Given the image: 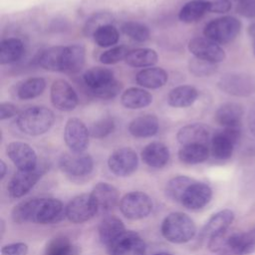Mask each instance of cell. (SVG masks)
<instances>
[{
    "label": "cell",
    "instance_id": "cell-35",
    "mask_svg": "<svg viewBox=\"0 0 255 255\" xmlns=\"http://www.w3.org/2000/svg\"><path fill=\"white\" fill-rule=\"evenodd\" d=\"M37 202H38V198L34 197V198L25 199L19 202L18 204H16L11 212L12 220L19 224L27 223V222L33 223Z\"/></svg>",
    "mask_w": 255,
    "mask_h": 255
},
{
    "label": "cell",
    "instance_id": "cell-43",
    "mask_svg": "<svg viewBox=\"0 0 255 255\" xmlns=\"http://www.w3.org/2000/svg\"><path fill=\"white\" fill-rule=\"evenodd\" d=\"M115 130V121L113 118L105 117L95 123L89 128V133L91 136L96 138H103L111 134Z\"/></svg>",
    "mask_w": 255,
    "mask_h": 255
},
{
    "label": "cell",
    "instance_id": "cell-46",
    "mask_svg": "<svg viewBox=\"0 0 255 255\" xmlns=\"http://www.w3.org/2000/svg\"><path fill=\"white\" fill-rule=\"evenodd\" d=\"M121 89H122L121 83L115 79L112 82H110L109 84H107L97 90L92 91V93L97 98L104 99V100H110V99L117 97L119 95Z\"/></svg>",
    "mask_w": 255,
    "mask_h": 255
},
{
    "label": "cell",
    "instance_id": "cell-53",
    "mask_svg": "<svg viewBox=\"0 0 255 255\" xmlns=\"http://www.w3.org/2000/svg\"><path fill=\"white\" fill-rule=\"evenodd\" d=\"M248 34H249V36L253 40H255V22H253V23H251L249 25V27H248Z\"/></svg>",
    "mask_w": 255,
    "mask_h": 255
},
{
    "label": "cell",
    "instance_id": "cell-19",
    "mask_svg": "<svg viewBox=\"0 0 255 255\" xmlns=\"http://www.w3.org/2000/svg\"><path fill=\"white\" fill-rule=\"evenodd\" d=\"M225 251L237 255H249L255 252V230L230 232Z\"/></svg>",
    "mask_w": 255,
    "mask_h": 255
},
{
    "label": "cell",
    "instance_id": "cell-28",
    "mask_svg": "<svg viewBox=\"0 0 255 255\" xmlns=\"http://www.w3.org/2000/svg\"><path fill=\"white\" fill-rule=\"evenodd\" d=\"M65 47L56 46L44 50L38 56V64L51 72H63V56Z\"/></svg>",
    "mask_w": 255,
    "mask_h": 255
},
{
    "label": "cell",
    "instance_id": "cell-6",
    "mask_svg": "<svg viewBox=\"0 0 255 255\" xmlns=\"http://www.w3.org/2000/svg\"><path fill=\"white\" fill-rule=\"evenodd\" d=\"M66 217V206L60 199L39 197L35 209L33 223L54 224Z\"/></svg>",
    "mask_w": 255,
    "mask_h": 255
},
{
    "label": "cell",
    "instance_id": "cell-36",
    "mask_svg": "<svg viewBox=\"0 0 255 255\" xmlns=\"http://www.w3.org/2000/svg\"><path fill=\"white\" fill-rule=\"evenodd\" d=\"M195 180L186 175L172 177L165 185V194L172 201L181 202V198L188 186Z\"/></svg>",
    "mask_w": 255,
    "mask_h": 255
},
{
    "label": "cell",
    "instance_id": "cell-54",
    "mask_svg": "<svg viewBox=\"0 0 255 255\" xmlns=\"http://www.w3.org/2000/svg\"><path fill=\"white\" fill-rule=\"evenodd\" d=\"M218 255H237L231 251H223V252H219Z\"/></svg>",
    "mask_w": 255,
    "mask_h": 255
},
{
    "label": "cell",
    "instance_id": "cell-51",
    "mask_svg": "<svg viewBox=\"0 0 255 255\" xmlns=\"http://www.w3.org/2000/svg\"><path fill=\"white\" fill-rule=\"evenodd\" d=\"M247 125L250 132L255 136V103L251 105L247 114Z\"/></svg>",
    "mask_w": 255,
    "mask_h": 255
},
{
    "label": "cell",
    "instance_id": "cell-32",
    "mask_svg": "<svg viewBox=\"0 0 255 255\" xmlns=\"http://www.w3.org/2000/svg\"><path fill=\"white\" fill-rule=\"evenodd\" d=\"M24 53V45L18 38H8L0 45V64L6 65L21 59Z\"/></svg>",
    "mask_w": 255,
    "mask_h": 255
},
{
    "label": "cell",
    "instance_id": "cell-50",
    "mask_svg": "<svg viewBox=\"0 0 255 255\" xmlns=\"http://www.w3.org/2000/svg\"><path fill=\"white\" fill-rule=\"evenodd\" d=\"M17 113V107L11 103H2L0 105V120L2 121L14 117Z\"/></svg>",
    "mask_w": 255,
    "mask_h": 255
},
{
    "label": "cell",
    "instance_id": "cell-26",
    "mask_svg": "<svg viewBox=\"0 0 255 255\" xmlns=\"http://www.w3.org/2000/svg\"><path fill=\"white\" fill-rule=\"evenodd\" d=\"M168 79L167 73L161 68H146L136 74V83L147 89H157L165 85Z\"/></svg>",
    "mask_w": 255,
    "mask_h": 255
},
{
    "label": "cell",
    "instance_id": "cell-23",
    "mask_svg": "<svg viewBox=\"0 0 255 255\" xmlns=\"http://www.w3.org/2000/svg\"><path fill=\"white\" fill-rule=\"evenodd\" d=\"M128 229L124 222L116 216L105 217L99 226L100 241L106 247H109L120 236H122Z\"/></svg>",
    "mask_w": 255,
    "mask_h": 255
},
{
    "label": "cell",
    "instance_id": "cell-41",
    "mask_svg": "<svg viewBox=\"0 0 255 255\" xmlns=\"http://www.w3.org/2000/svg\"><path fill=\"white\" fill-rule=\"evenodd\" d=\"M121 29L124 34L137 42H145L148 40L150 34L148 28L145 25L134 21L125 22Z\"/></svg>",
    "mask_w": 255,
    "mask_h": 255
},
{
    "label": "cell",
    "instance_id": "cell-49",
    "mask_svg": "<svg viewBox=\"0 0 255 255\" xmlns=\"http://www.w3.org/2000/svg\"><path fill=\"white\" fill-rule=\"evenodd\" d=\"M28 245L24 242H16L1 248V255H27Z\"/></svg>",
    "mask_w": 255,
    "mask_h": 255
},
{
    "label": "cell",
    "instance_id": "cell-45",
    "mask_svg": "<svg viewBox=\"0 0 255 255\" xmlns=\"http://www.w3.org/2000/svg\"><path fill=\"white\" fill-rule=\"evenodd\" d=\"M128 52L129 51H128V47H126L124 45L117 46V47H114V48L102 53L100 56V61H101V63H103L105 65H113L122 60H125L128 54Z\"/></svg>",
    "mask_w": 255,
    "mask_h": 255
},
{
    "label": "cell",
    "instance_id": "cell-2",
    "mask_svg": "<svg viewBox=\"0 0 255 255\" xmlns=\"http://www.w3.org/2000/svg\"><path fill=\"white\" fill-rule=\"evenodd\" d=\"M55 122L54 113L45 107H31L17 117L18 128L28 135H40L47 132Z\"/></svg>",
    "mask_w": 255,
    "mask_h": 255
},
{
    "label": "cell",
    "instance_id": "cell-44",
    "mask_svg": "<svg viewBox=\"0 0 255 255\" xmlns=\"http://www.w3.org/2000/svg\"><path fill=\"white\" fill-rule=\"evenodd\" d=\"M189 71L196 77H206L214 74L216 72V64L199 59V58H192L188 64Z\"/></svg>",
    "mask_w": 255,
    "mask_h": 255
},
{
    "label": "cell",
    "instance_id": "cell-13",
    "mask_svg": "<svg viewBox=\"0 0 255 255\" xmlns=\"http://www.w3.org/2000/svg\"><path fill=\"white\" fill-rule=\"evenodd\" d=\"M189 52L196 58L217 64L225 59L224 50L219 44L206 37H196L188 43Z\"/></svg>",
    "mask_w": 255,
    "mask_h": 255
},
{
    "label": "cell",
    "instance_id": "cell-5",
    "mask_svg": "<svg viewBox=\"0 0 255 255\" xmlns=\"http://www.w3.org/2000/svg\"><path fill=\"white\" fill-rule=\"evenodd\" d=\"M218 87L225 94L245 98L255 93V78L246 73H228L220 78Z\"/></svg>",
    "mask_w": 255,
    "mask_h": 255
},
{
    "label": "cell",
    "instance_id": "cell-27",
    "mask_svg": "<svg viewBox=\"0 0 255 255\" xmlns=\"http://www.w3.org/2000/svg\"><path fill=\"white\" fill-rule=\"evenodd\" d=\"M198 97V91L192 86H178L172 89L167 97V102L174 108H185L191 106Z\"/></svg>",
    "mask_w": 255,
    "mask_h": 255
},
{
    "label": "cell",
    "instance_id": "cell-11",
    "mask_svg": "<svg viewBox=\"0 0 255 255\" xmlns=\"http://www.w3.org/2000/svg\"><path fill=\"white\" fill-rule=\"evenodd\" d=\"M97 215V209L91 194H80L66 206V217L72 223H84Z\"/></svg>",
    "mask_w": 255,
    "mask_h": 255
},
{
    "label": "cell",
    "instance_id": "cell-8",
    "mask_svg": "<svg viewBox=\"0 0 255 255\" xmlns=\"http://www.w3.org/2000/svg\"><path fill=\"white\" fill-rule=\"evenodd\" d=\"M138 165V158L130 147L116 149L108 159L110 170L117 176H128L133 173Z\"/></svg>",
    "mask_w": 255,
    "mask_h": 255
},
{
    "label": "cell",
    "instance_id": "cell-29",
    "mask_svg": "<svg viewBox=\"0 0 255 255\" xmlns=\"http://www.w3.org/2000/svg\"><path fill=\"white\" fill-rule=\"evenodd\" d=\"M121 102L124 107L131 110L141 109L149 106L152 102V96L139 88H128L121 96Z\"/></svg>",
    "mask_w": 255,
    "mask_h": 255
},
{
    "label": "cell",
    "instance_id": "cell-14",
    "mask_svg": "<svg viewBox=\"0 0 255 255\" xmlns=\"http://www.w3.org/2000/svg\"><path fill=\"white\" fill-rule=\"evenodd\" d=\"M98 214H106L112 211L120 202L118 189L108 182L97 183L90 193Z\"/></svg>",
    "mask_w": 255,
    "mask_h": 255
},
{
    "label": "cell",
    "instance_id": "cell-37",
    "mask_svg": "<svg viewBox=\"0 0 255 255\" xmlns=\"http://www.w3.org/2000/svg\"><path fill=\"white\" fill-rule=\"evenodd\" d=\"M46 88L43 78H30L25 80L17 88V97L21 100H31L40 96Z\"/></svg>",
    "mask_w": 255,
    "mask_h": 255
},
{
    "label": "cell",
    "instance_id": "cell-34",
    "mask_svg": "<svg viewBox=\"0 0 255 255\" xmlns=\"http://www.w3.org/2000/svg\"><path fill=\"white\" fill-rule=\"evenodd\" d=\"M158 56L156 52L148 48H139L129 51L125 61L128 65L135 68L151 67L157 62Z\"/></svg>",
    "mask_w": 255,
    "mask_h": 255
},
{
    "label": "cell",
    "instance_id": "cell-57",
    "mask_svg": "<svg viewBox=\"0 0 255 255\" xmlns=\"http://www.w3.org/2000/svg\"><path fill=\"white\" fill-rule=\"evenodd\" d=\"M254 41V45H253V50H254V54H255V40H253Z\"/></svg>",
    "mask_w": 255,
    "mask_h": 255
},
{
    "label": "cell",
    "instance_id": "cell-18",
    "mask_svg": "<svg viewBox=\"0 0 255 255\" xmlns=\"http://www.w3.org/2000/svg\"><path fill=\"white\" fill-rule=\"evenodd\" d=\"M233 220L234 213L230 209H223L214 213L201 229L198 236L199 243L201 244L204 240H209L213 236L228 230Z\"/></svg>",
    "mask_w": 255,
    "mask_h": 255
},
{
    "label": "cell",
    "instance_id": "cell-24",
    "mask_svg": "<svg viewBox=\"0 0 255 255\" xmlns=\"http://www.w3.org/2000/svg\"><path fill=\"white\" fill-rule=\"evenodd\" d=\"M158 130V120L153 115H142L128 125V131L134 137H149Z\"/></svg>",
    "mask_w": 255,
    "mask_h": 255
},
{
    "label": "cell",
    "instance_id": "cell-38",
    "mask_svg": "<svg viewBox=\"0 0 255 255\" xmlns=\"http://www.w3.org/2000/svg\"><path fill=\"white\" fill-rule=\"evenodd\" d=\"M205 12H207V9L202 0H191L180 9L178 18L180 21L190 24L202 18Z\"/></svg>",
    "mask_w": 255,
    "mask_h": 255
},
{
    "label": "cell",
    "instance_id": "cell-20",
    "mask_svg": "<svg viewBox=\"0 0 255 255\" xmlns=\"http://www.w3.org/2000/svg\"><path fill=\"white\" fill-rule=\"evenodd\" d=\"M244 115L243 107L238 103H224L215 112L216 123L223 128H240Z\"/></svg>",
    "mask_w": 255,
    "mask_h": 255
},
{
    "label": "cell",
    "instance_id": "cell-48",
    "mask_svg": "<svg viewBox=\"0 0 255 255\" xmlns=\"http://www.w3.org/2000/svg\"><path fill=\"white\" fill-rule=\"evenodd\" d=\"M236 11L242 17L255 18V0H239Z\"/></svg>",
    "mask_w": 255,
    "mask_h": 255
},
{
    "label": "cell",
    "instance_id": "cell-25",
    "mask_svg": "<svg viewBox=\"0 0 255 255\" xmlns=\"http://www.w3.org/2000/svg\"><path fill=\"white\" fill-rule=\"evenodd\" d=\"M86 51L82 45L74 44L65 47L63 56V72L76 74L85 64Z\"/></svg>",
    "mask_w": 255,
    "mask_h": 255
},
{
    "label": "cell",
    "instance_id": "cell-15",
    "mask_svg": "<svg viewBox=\"0 0 255 255\" xmlns=\"http://www.w3.org/2000/svg\"><path fill=\"white\" fill-rule=\"evenodd\" d=\"M42 176V171L39 168L32 170H19L11 177L7 190L11 197L20 198L27 194L39 181Z\"/></svg>",
    "mask_w": 255,
    "mask_h": 255
},
{
    "label": "cell",
    "instance_id": "cell-3",
    "mask_svg": "<svg viewBox=\"0 0 255 255\" xmlns=\"http://www.w3.org/2000/svg\"><path fill=\"white\" fill-rule=\"evenodd\" d=\"M241 22L233 16H223L208 22L203 30L206 38L217 44H228L239 35Z\"/></svg>",
    "mask_w": 255,
    "mask_h": 255
},
{
    "label": "cell",
    "instance_id": "cell-16",
    "mask_svg": "<svg viewBox=\"0 0 255 255\" xmlns=\"http://www.w3.org/2000/svg\"><path fill=\"white\" fill-rule=\"evenodd\" d=\"M6 152L19 170H32L37 168V154L28 143L22 141L10 142L7 145Z\"/></svg>",
    "mask_w": 255,
    "mask_h": 255
},
{
    "label": "cell",
    "instance_id": "cell-31",
    "mask_svg": "<svg viewBox=\"0 0 255 255\" xmlns=\"http://www.w3.org/2000/svg\"><path fill=\"white\" fill-rule=\"evenodd\" d=\"M235 143L223 131H217L211 137V153L220 160H225L231 157Z\"/></svg>",
    "mask_w": 255,
    "mask_h": 255
},
{
    "label": "cell",
    "instance_id": "cell-56",
    "mask_svg": "<svg viewBox=\"0 0 255 255\" xmlns=\"http://www.w3.org/2000/svg\"><path fill=\"white\" fill-rule=\"evenodd\" d=\"M153 255H173V254H170V253H166V252H159V253H155Z\"/></svg>",
    "mask_w": 255,
    "mask_h": 255
},
{
    "label": "cell",
    "instance_id": "cell-47",
    "mask_svg": "<svg viewBox=\"0 0 255 255\" xmlns=\"http://www.w3.org/2000/svg\"><path fill=\"white\" fill-rule=\"evenodd\" d=\"M208 12L226 13L231 9L230 0H202Z\"/></svg>",
    "mask_w": 255,
    "mask_h": 255
},
{
    "label": "cell",
    "instance_id": "cell-33",
    "mask_svg": "<svg viewBox=\"0 0 255 255\" xmlns=\"http://www.w3.org/2000/svg\"><path fill=\"white\" fill-rule=\"evenodd\" d=\"M83 80L90 90L94 91L109 84L115 80V78L114 73L111 70L101 67H93L85 72Z\"/></svg>",
    "mask_w": 255,
    "mask_h": 255
},
{
    "label": "cell",
    "instance_id": "cell-39",
    "mask_svg": "<svg viewBox=\"0 0 255 255\" xmlns=\"http://www.w3.org/2000/svg\"><path fill=\"white\" fill-rule=\"evenodd\" d=\"M75 247L71 240L63 235L52 238L46 245L45 255H74Z\"/></svg>",
    "mask_w": 255,
    "mask_h": 255
},
{
    "label": "cell",
    "instance_id": "cell-40",
    "mask_svg": "<svg viewBox=\"0 0 255 255\" xmlns=\"http://www.w3.org/2000/svg\"><path fill=\"white\" fill-rule=\"evenodd\" d=\"M93 38L95 43L98 46L102 48H107V47L114 46L115 44L118 43L120 34L115 26H113L112 24H109V25L100 27L94 33Z\"/></svg>",
    "mask_w": 255,
    "mask_h": 255
},
{
    "label": "cell",
    "instance_id": "cell-21",
    "mask_svg": "<svg viewBox=\"0 0 255 255\" xmlns=\"http://www.w3.org/2000/svg\"><path fill=\"white\" fill-rule=\"evenodd\" d=\"M140 155L146 165L153 168H161L169 160V149L162 142L152 141L143 147Z\"/></svg>",
    "mask_w": 255,
    "mask_h": 255
},
{
    "label": "cell",
    "instance_id": "cell-55",
    "mask_svg": "<svg viewBox=\"0 0 255 255\" xmlns=\"http://www.w3.org/2000/svg\"><path fill=\"white\" fill-rule=\"evenodd\" d=\"M0 226H1V236H3V234H4V220L3 219H1Z\"/></svg>",
    "mask_w": 255,
    "mask_h": 255
},
{
    "label": "cell",
    "instance_id": "cell-22",
    "mask_svg": "<svg viewBox=\"0 0 255 255\" xmlns=\"http://www.w3.org/2000/svg\"><path fill=\"white\" fill-rule=\"evenodd\" d=\"M209 137L210 129L208 128V127L198 123L184 126L178 130L176 134L178 142L182 145L193 143L206 144Z\"/></svg>",
    "mask_w": 255,
    "mask_h": 255
},
{
    "label": "cell",
    "instance_id": "cell-7",
    "mask_svg": "<svg viewBox=\"0 0 255 255\" xmlns=\"http://www.w3.org/2000/svg\"><path fill=\"white\" fill-rule=\"evenodd\" d=\"M59 166L63 172L73 177L89 175L94 168V160L90 154L68 152L62 154L59 159Z\"/></svg>",
    "mask_w": 255,
    "mask_h": 255
},
{
    "label": "cell",
    "instance_id": "cell-4",
    "mask_svg": "<svg viewBox=\"0 0 255 255\" xmlns=\"http://www.w3.org/2000/svg\"><path fill=\"white\" fill-rule=\"evenodd\" d=\"M119 205L122 213L131 220L145 218L152 210L150 197L141 191H131L125 194Z\"/></svg>",
    "mask_w": 255,
    "mask_h": 255
},
{
    "label": "cell",
    "instance_id": "cell-52",
    "mask_svg": "<svg viewBox=\"0 0 255 255\" xmlns=\"http://www.w3.org/2000/svg\"><path fill=\"white\" fill-rule=\"evenodd\" d=\"M6 170H7V167H6V164L3 160H0V178L3 179L5 174H6Z\"/></svg>",
    "mask_w": 255,
    "mask_h": 255
},
{
    "label": "cell",
    "instance_id": "cell-12",
    "mask_svg": "<svg viewBox=\"0 0 255 255\" xmlns=\"http://www.w3.org/2000/svg\"><path fill=\"white\" fill-rule=\"evenodd\" d=\"M51 101L53 106L62 112L73 111L79 103L73 87L61 79L54 81L51 86Z\"/></svg>",
    "mask_w": 255,
    "mask_h": 255
},
{
    "label": "cell",
    "instance_id": "cell-58",
    "mask_svg": "<svg viewBox=\"0 0 255 255\" xmlns=\"http://www.w3.org/2000/svg\"><path fill=\"white\" fill-rule=\"evenodd\" d=\"M238 1H239V0H238Z\"/></svg>",
    "mask_w": 255,
    "mask_h": 255
},
{
    "label": "cell",
    "instance_id": "cell-1",
    "mask_svg": "<svg viewBox=\"0 0 255 255\" xmlns=\"http://www.w3.org/2000/svg\"><path fill=\"white\" fill-rule=\"evenodd\" d=\"M160 231L167 241L182 244L193 239L196 234V226L187 214L183 212H172L163 219Z\"/></svg>",
    "mask_w": 255,
    "mask_h": 255
},
{
    "label": "cell",
    "instance_id": "cell-17",
    "mask_svg": "<svg viewBox=\"0 0 255 255\" xmlns=\"http://www.w3.org/2000/svg\"><path fill=\"white\" fill-rule=\"evenodd\" d=\"M212 198L211 187L199 181L192 182L181 198V204L189 210H199L205 207Z\"/></svg>",
    "mask_w": 255,
    "mask_h": 255
},
{
    "label": "cell",
    "instance_id": "cell-42",
    "mask_svg": "<svg viewBox=\"0 0 255 255\" xmlns=\"http://www.w3.org/2000/svg\"><path fill=\"white\" fill-rule=\"evenodd\" d=\"M113 22V16L108 12H99L91 16L84 25V34L88 37L93 36L94 33L102 26L109 25Z\"/></svg>",
    "mask_w": 255,
    "mask_h": 255
},
{
    "label": "cell",
    "instance_id": "cell-30",
    "mask_svg": "<svg viewBox=\"0 0 255 255\" xmlns=\"http://www.w3.org/2000/svg\"><path fill=\"white\" fill-rule=\"evenodd\" d=\"M209 156V148L206 144L193 143L182 145L178 150V158L186 164H197L205 161Z\"/></svg>",
    "mask_w": 255,
    "mask_h": 255
},
{
    "label": "cell",
    "instance_id": "cell-10",
    "mask_svg": "<svg viewBox=\"0 0 255 255\" xmlns=\"http://www.w3.org/2000/svg\"><path fill=\"white\" fill-rule=\"evenodd\" d=\"M107 250L110 255H145L146 245L136 232L127 230Z\"/></svg>",
    "mask_w": 255,
    "mask_h": 255
},
{
    "label": "cell",
    "instance_id": "cell-9",
    "mask_svg": "<svg viewBox=\"0 0 255 255\" xmlns=\"http://www.w3.org/2000/svg\"><path fill=\"white\" fill-rule=\"evenodd\" d=\"M89 129L85 124L77 119H70L64 129V139L72 152L82 153L89 144Z\"/></svg>",
    "mask_w": 255,
    "mask_h": 255
}]
</instances>
